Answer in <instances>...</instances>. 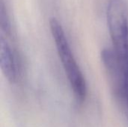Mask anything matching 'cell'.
I'll return each mask as SVG.
<instances>
[{"label":"cell","instance_id":"cell-1","mask_svg":"<svg viewBox=\"0 0 128 127\" xmlns=\"http://www.w3.org/2000/svg\"><path fill=\"white\" fill-rule=\"evenodd\" d=\"M50 26L58 56L71 89L76 100L82 102L85 100L87 92L86 80L71 51L64 31L56 18L50 19Z\"/></svg>","mask_w":128,"mask_h":127},{"label":"cell","instance_id":"cell-2","mask_svg":"<svg viewBox=\"0 0 128 127\" xmlns=\"http://www.w3.org/2000/svg\"><path fill=\"white\" fill-rule=\"evenodd\" d=\"M106 16L114 51L123 62L128 49V14L124 3L110 0Z\"/></svg>","mask_w":128,"mask_h":127},{"label":"cell","instance_id":"cell-3","mask_svg":"<svg viewBox=\"0 0 128 127\" xmlns=\"http://www.w3.org/2000/svg\"><path fill=\"white\" fill-rule=\"evenodd\" d=\"M14 52L8 42L1 36L0 40V65L2 71L10 82H14L16 79L17 68Z\"/></svg>","mask_w":128,"mask_h":127},{"label":"cell","instance_id":"cell-4","mask_svg":"<svg viewBox=\"0 0 128 127\" xmlns=\"http://www.w3.org/2000/svg\"><path fill=\"white\" fill-rule=\"evenodd\" d=\"M124 97L126 99V100H127V103H128V85L127 86V88H125L124 94Z\"/></svg>","mask_w":128,"mask_h":127}]
</instances>
